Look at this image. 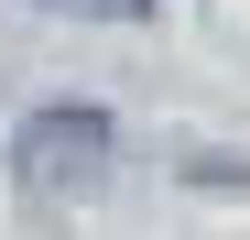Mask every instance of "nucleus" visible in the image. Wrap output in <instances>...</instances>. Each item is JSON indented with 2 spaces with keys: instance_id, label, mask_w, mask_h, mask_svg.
Returning a JSON list of instances; mask_svg holds the SVG:
<instances>
[{
  "instance_id": "1",
  "label": "nucleus",
  "mask_w": 250,
  "mask_h": 240,
  "mask_svg": "<svg viewBox=\"0 0 250 240\" xmlns=\"http://www.w3.org/2000/svg\"><path fill=\"white\" fill-rule=\"evenodd\" d=\"M11 175L22 196H44V208H87V196L120 175V131H109V109H33L22 131H11Z\"/></svg>"
},
{
  "instance_id": "2",
  "label": "nucleus",
  "mask_w": 250,
  "mask_h": 240,
  "mask_svg": "<svg viewBox=\"0 0 250 240\" xmlns=\"http://www.w3.org/2000/svg\"><path fill=\"white\" fill-rule=\"evenodd\" d=\"M33 11H76V22H152V0H33Z\"/></svg>"
}]
</instances>
